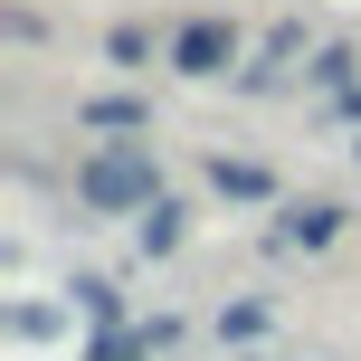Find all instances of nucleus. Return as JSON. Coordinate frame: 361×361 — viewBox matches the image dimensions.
Wrapping results in <instances>:
<instances>
[{
    "instance_id": "obj_1",
    "label": "nucleus",
    "mask_w": 361,
    "mask_h": 361,
    "mask_svg": "<svg viewBox=\"0 0 361 361\" xmlns=\"http://www.w3.org/2000/svg\"><path fill=\"white\" fill-rule=\"evenodd\" d=\"M76 200L86 209H152L162 200V171H152V152H95L76 171Z\"/></svg>"
},
{
    "instance_id": "obj_2",
    "label": "nucleus",
    "mask_w": 361,
    "mask_h": 361,
    "mask_svg": "<svg viewBox=\"0 0 361 361\" xmlns=\"http://www.w3.org/2000/svg\"><path fill=\"white\" fill-rule=\"evenodd\" d=\"M228 57H238V38L219 29V19H190V29L171 38V67H180V76H219Z\"/></svg>"
},
{
    "instance_id": "obj_3",
    "label": "nucleus",
    "mask_w": 361,
    "mask_h": 361,
    "mask_svg": "<svg viewBox=\"0 0 361 361\" xmlns=\"http://www.w3.org/2000/svg\"><path fill=\"white\" fill-rule=\"evenodd\" d=\"M333 219H343V209H286V228H276V238H286V247H324Z\"/></svg>"
},
{
    "instance_id": "obj_4",
    "label": "nucleus",
    "mask_w": 361,
    "mask_h": 361,
    "mask_svg": "<svg viewBox=\"0 0 361 361\" xmlns=\"http://www.w3.org/2000/svg\"><path fill=\"white\" fill-rule=\"evenodd\" d=\"M209 180H219V190H228V200H267V171H257V162H219Z\"/></svg>"
},
{
    "instance_id": "obj_5",
    "label": "nucleus",
    "mask_w": 361,
    "mask_h": 361,
    "mask_svg": "<svg viewBox=\"0 0 361 361\" xmlns=\"http://www.w3.org/2000/svg\"><path fill=\"white\" fill-rule=\"evenodd\" d=\"M171 238H180V209H171V200H152V209H143V247H171Z\"/></svg>"
},
{
    "instance_id": "obj_6",
    "label": "nucleus",
    "mask_w": 361,
    "mask_h": 361,
    "mask_svg": "<svg viewBox=\"0 0 361 361\" xmlns=\"http://www.w3.org/2000/svg\"><path fill=\"white\" fill-rule=\"evenodd\" d=\"M95 361H133V343H105V352H95Z\"/></svg>"
}]
</instances>
